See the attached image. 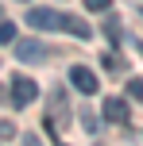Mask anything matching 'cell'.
Masks as SVG:
<instances>
[{
    "instance_id": "6da1fadb",
    "label": "cell",
    "mask_w": 143,
    "mask_h": 146,
    "mask_svg": "<svg viewBox=\"0 0 143 146\" xmlns=\"http://www.w3.org/2000/svg\"><path fill=\"white\" fill-rule=\"evenodd\" d=\"M35 96H39V85L31 77H12V104L15 108H27V104H35Z\"/></svg>"
},
{
    "instance_id": "7a4b0ae2",
    "label": "cell",
    "mask_w": 143,
    "mask_h": 146,
    "mask_svg": "<svg viewBox=\"0 0 143 146\" xmlns=\"http://www.w3.org/2000/svg\"><path fill=\"white\" fill-rule=\"evenodd\" d=\"M27 23L35 31H62V12H50V8H31Z\"/></svg>"
},
{
    "instance_id": "3957f363",
    "label": "cell",
    "mask_w": 143,
    "mask_h": 146,
    "mask_svg": "<svg viewBox=\"0 0 143 146\" xmlns=\"http://www.w3.org/2000/svg\"><path fill=\"white\" fill-rule=\"evenodd\" d=\"M70 81H74V88H77V92H85V96L97 92V73L85 69V66H74V69H70Z\"/></svg>"
},
{
    "instance_id": "277c9868",
    "label": "cell",
    "mask_w": 143,
    "mask_h": 146,
    "mask_svg": "<svg viewBox=\"0 0 143 146\" xmlns=\"http://www.w3.org/2000/svg\"><path fill=\"white\" fill-rule=\"evenodd\" d=\"M15 58L19 62H43V46L35 38H15Z\"/></svg>"
},
{
    "instance_id": "5b68a950",
    "label": "cell",
    "mask_w": 143,
    "mask_h": 146,
    "mask_svg": "<svg viewBox=\"0 0 143 146\" xmlns=\"http://www.w3.org/2000/svg\"><path fill=\"white\" fill-rule=\"evenodd\" d=\"M101 111H105V119H108V123H128V104H124L120 96H108Z\"/></svg>"
},
{
    "instance_id": "8992f818",
    "label": "cell",
    "mask_w": 143,
    "mask_h": 146,
    "mask_svg": "<svg viewBox=\"0 0 143 146\" xmlns=\"http://www.w3.org/2000/svg\"><path fill=\"white\" fill-rule=\"evenodd\" d=\"M62 31L74 35V38H89V35H93L89 23H85V19H74V15H62Z\"/></svg>"
},
{
    "instance_id": "52a82bcc",
    "label": "cell",
    "mask_w": 143,
    "mask_h": 146,
    "mask_svg": "<svg viewBox=\"0 0 143 146\" xmlns=\"http://www.w3.org/2000/svg\"><path fill=\"white\" fill-rule=\"evenodd\" d=\"M105 69L120 73V69H124V58H120V54H105Z\"/></svg>"
},
{
    "instance_id": "ba28073f",
    "label": "cell",
    "mask_w": 143,
    "mask_h": 146,
    "mask_svg": "<svg viewBox=\"0 0 143 146\" xmlns=\"http://www.w3.org/2000/svg\"><path fill=\"white\" fill-rule=\"evenodd\" d=\"M0 139H8V142L15 139V123L12 119H0Z\"/></svg>"
},
{
    "instance_id": "9c48e42d",
    "label": "cell",
    "mask_w": 143,
    "mask_h": 146,
    "mask_svg": "<svg viewBox=\"0 0 143 146\" xmlns=\"http://www.w3.org/2000/svg\"><path fill=\"white\" fill-rule=\"evenodd\" d=\"M85 8H89V12H108L112 0H85Z\"/></svg>"
},
{
    "instance_id": "30bf717a",
    "label": "cell",
    "mask_w": 143,
    "mask_h": 146,
    "mask_svg": "<svg viewBox=\"0 0 143 146\" xmlns=\"http://www.w3.org/2000/svg\"><path fill=\"white\" fill-rule=\"evenodd\" d=\"M0 42H15V27L12 23H0Z\"/></svg>"
},
{
    "instance_id": "8fae6325",
    "label": "cell",
    "mask_w": 143,
    "mask_h": 146,
    "mask_svg": "<svg viewBox=\"0 0 143 146\" xmlns=\"http://www.w3.org/2000/svg\"><path fill=\"white\" fill-rule=\"evenodd\" d=\"M128 96H136V100H143V81H128Z\"/></svg>"
},
{
    "instance_id": "7c38bea8",
    "label": "cell",
    "mask_w": 143,
    "mask_h": 146,
    "mask_svg": "<svg viewBox=\"0 0 143 146\" xmlns=\"http://www.w3.org/2000/svg\"><path fill=\"white\" fill-rule=\"evenodd\" d=\"M108 38H112V46H116V42H120V27H116V19H112V23H108Z\"/></svg>"
}]
</instances>
